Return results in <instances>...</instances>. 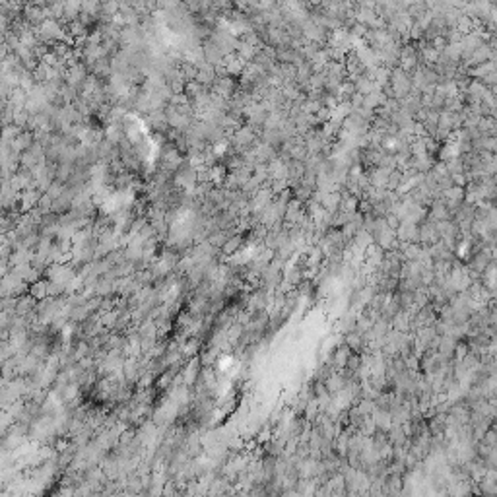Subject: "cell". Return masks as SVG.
I'll return each mask as SVG.
<instances>
[{"label": "cell", "instance_id": "obj_1", "mask_svg": "<svg viewBox=\"0 0 497 497\" xmlns=\"http://www.w3.org/2000/svg\"><path fill=\"white\" fill-rule=\"evenodd\" d=\"M23 19L31 25V27H39L47 18V10L43 8V6H39L35 2H27L25 6H23Z\"/></svg>", "mask_w": 497, "mask_h": 497}, {"label": "cell", "instance_id": "obj_2", "mask_svg": "<svg viewBox=\"0 0 497 497\" xmlns=\"http://www.w3.org/2000/svg\"><path fill=\"white\" fill-rule=\"evenodd\" d=\"M121 58H123V53H119V56H117V58H115V60H119V62H123V60H121ZM126 58H128V54H126V56H124V66H128V62H126ZM115 68H119V70H123V64H115Z\"/></svg>", "mask_w": 497, "mask_h": 497}]
</instances>
